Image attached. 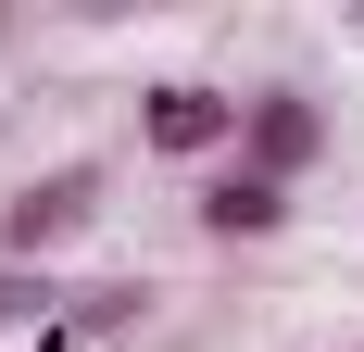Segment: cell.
I'll return each instance as SVG.
<instances>
[{"instance_id":"cell-1","label":"cell","mask_w":364,"mask_h":352,"mask_svg":"<svg viewBox=\"0 0 364 352\" xmlns=\"http://www.w3.org/2000/svg\"><path fill=\"white\" fill-rule=\"evenodd\" d=\"M75 227H88V176H50V189H26V202L0 214V252H50Z\"/></svg>"},{"instance_id":"cell-5","label":"cell","mask_w":364,"mask_h":352,"mask_svg":"<svg viewBox=\"0 0 364 352\" xmlns=\"http://www.w3.org/2000/svg\"><path fill=\"white\" fill-rule=\"evenodd\" d=\"M13 315H38V289H26V277H0V327H13Z\"/></svg>"},{"instance_id":"cell-4","label":"cell","mask_w":364,"mask_h":352,"mask_svg":"<svg viewBox=\"0 0 364 352\" xmlns=\"http://www.w3.org/2000/svg\"><path fill=\"white\" fill-rule=\"evenodd\" d=\"M314 151V101H252V176H289Z\"/></svg>"},{"instance_id":"cell-2","label":"cell","mask_w":364,"mask_h":352,"mask_svg":"<svg viewBox=\"0 0 364 352\" xmlns=\"http://www.w3.org/2000/svg\"><path fill=\"white\" fill-rule=\"evenodd\" d=\"M226 126H239V101H214V88H151V151H214Z\"/></svg>"},{"instance_id":"cell-3","label":"cell","mask_w":364,"mask_h":352,"mask_svg":"<svg viewBox=\"0 0 364 352\" xmlns=\"http://www.w3.org/2000/svg\"><path fill=\"white\" fill-rule=\"evenodd\" d=\"M277 214H289L277 176H226V189H201V227H226V239H264Z\"/></svg>"}]
</instances>
